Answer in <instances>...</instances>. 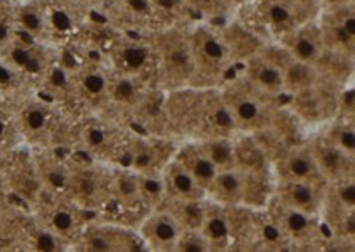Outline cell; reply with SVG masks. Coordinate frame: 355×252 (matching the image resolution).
Wrapping results in <instances>:
<instances>
[{
	"instance_id": "cell-1",
	"label": "cell",
	"mask_w": 355,
	"mask_h": 252,
	"mask_svg": "<svg viewBox=\"0 0 355 252\" xmlns=\"http://www.w3.org/2000/svg\"><path fill=\"white\" fill-rule=\"evenodd\" d=\"M162 68V77L173 86L194 80V62L190 53L189 34L180 30H162L150 43Z\"/></svg>"
},
{
	"instance_id": "cell-2",
	"label": "cell",
	"mask_w": 355,
	"mask_h": 252,
	"mask_svg": "<svg viewBox=\"0 0 355 252\" xmlns=\"http://www.w3.org/2000/svg\"><path fill=\"white\" fill-rule=\"evenodd\" d=\"M263 96L266 94L250 86L247 80L231 84L220 94L222 102L230 110L234 126L242 130H261L270 125L272 112Z\"/></svg>"
},
{
	"instance_id": "cell-3",
	"label": "cell",
	"mask_w": 355,
	"mask_h": 252,
	"mask_svg": "<svg viewBox=\"0 0 355 252\" xmlns=\"http://www.w3.org/2000/svg\"><path fill=\"white\" fill-rule=\"evenodd\" d=\"M190 53L194 62V78L202 82H217L226 73L231 62V52L215 30L198 27L189 33Z\"/></svg>"
},
{
	"instance_id": "cell-4",
	"label": "cell",
	"mask_w": 355,
	"mask_h": 252,
	"mask_svg": "<svg viewBox=\"0 0 355 252\" xmlns=\"http://www.w3.org/2000/svg\"><path fill=\"white\" fill-rule=\"evenodd\" d=\"M320 0H261L258 17L274 36L283 37L320 15Z\"/></svg>"
},
{
	"instance_id": "cell-5",
	"label": "cell",
	"mask_w": 355,
	"mask_h": 252,
	"mask_svg": "<svg viewBox=\"0 0 355 252\" xmlns=\"http://www.w3.org/2000/svg\"><path fill=\"white\" fill-rule=\"evenodd\" d=\"M325 50L343 57H354L355 45V12L354 4L329 9L320 21Z\"/></svg>"
},
{
	"instance_id": "cell-6",
	"label": "cell",
	"mask_w": 355,
	"mask_h": 252,
	"mask_svg": "<svg viewBox=\"0 0 355 252\" xmlns=\"http://www.w3.org/2000/svg\"><path fill=\"white\" fill-rule=\"evenodd\" d=\"M279 39H281L283 48L290 53L291 57L297 59V61L307 62V64L316 66L327 52L325 43H323L322 29H320V24L316 20L300 25V27L284 34Z\"/></svg>"
},
{
	"instance_id": "cell-7",
	"label": "cell",
	"mask_w": 355,
	"mask_h": 252,
	"mask_svg": "<svg viewBox=\"0 0 355 252\" xmlns=\"http://www.w3.org/2000/svg\"><path fill=\"white\" fill-rule=\"evenodd\" d=\"M309 151L315 159L316 169L322 179L329 183H336V181L354 178V156L334 146L327 137L316 141L309 147Z\"/></svg>"
},
{
	"instance_id": "cell-8",
	"label": "cell",
	"mask_w": 355,
	"mask_h": 252,
	"mask_svg": "<svg viewBox=\"0 0 355 252\" xmlns=\"http://www.w3.org/2000/svg\"><path fill=\"white\" fill-rule=\"evenodd\" d=\"M245 80L266 96H275L284 91L283 69L263 48L247 57Z\"/></svg>"
},
{
	"instance_id": "cell-9",
	"label": "cell",
	"mask_w": 355,
	"mask_h": 252,
	"mask_svg": "<svg viewBox=\"0 0 355 252\" xmlns=\"http://www.w3.org/2000/svg\"><path fill=\"white\" fill-rule=\"evenodd\" d=\"M277 201H281L286 206L299 210V212L307 213L315 217L322 210L323 199L320 195L318 183L311 181H291V179H283L279 185Z\"/></svg>"
},
{
	"instance_id": "cell-10",
	"label": "cell",
	"mask_w": 355,
	"mask_h": 252,
	"mask_svg": "<svg viewBox=\"0 0 355 252\" xmlns=\"http://www.w3.org/2000/svg\"><path fill=\"white\" fill-rule=\"evenodd\" d=\"M141 231L142 238L150 247L157 249V251H174L183 228L174 219L173 213L164 210V212L153 213L146 220Z\"/></svg>"
},
{
	"instance_id": "cell-11",
	"label": "cell",
	"mask_w": 355,
	"mask_h": 252,
	"mask_svg": "<svg viewBox=\"0 0 355 252\" xmlns=\"http://www.w3.org/2000/svg\"><path fill=\"white\" fill-rule=\"evenodd\" d=\"M270 220L281 229L288 240L304 242L309 240L315 235V224H313V215L293 210L286 206L281 201H275L270 210Z\"/></svg>"
},
{
	"instance_id": "cell-12",
	"label": "cell",
	"mask_w": 355,
	"mask_h": 252,
	"mask_svg": "<svg viewBox=\"0 0 355 252\" xmlns=\"http://www.w3.org/2000/svg\"><path fill=\"white\" fill-rule=\"evenodd\" d=\"M245 185L247 172L239 167H231V169H222L217 172L208 192L214 195L217 203L224 204V206H234V204L243 203Z\"/></svg>"
},
{
	"instance_id": "cell-13",
	"label": "cell",
	"mask_w": 355,
	"mask_h": 252,
	"mask_svg": "<svg viewBox=\"0 0 355 252\" xmlns=\"http://www.w3.org/2000/svg\"><path fill=\"white\" fill-rule=\"evenodd\" d=\"M162 179L166 187V197L169 199H202L206 194L205 188L192 178L178 159L166 167Z\"/></svg>"
},
{
	"instance_id": "cell-14",
	"label": "cell",
	"mask_w": 355,
	"mask_h": 252,
	"mask_svg": "<svg viewBox=\"0 0 355 252\" xmlns=\"http://www.w3.org/2000/svg\"><path fill=\"white\" fill-rule=\"evenodd\" d=\"M153 50L148 43H139V41H119L112 48V62L116 68V73L133 75L141 73L148 66Z\"/></svg>"
},
{
	"instance_id": "cell-15",
	"label": "cell",
	"mask_w": 355,
	"mask_h": 252,
	"mask_svg": "<svg viewBox=\"0 0 355 252\" xmlns=\"http://www.w3.org/2000/svg\"><path fill=\"white\" fill-rule=\"evenodd\" d=\"M279 172H281V178L291 179V181L318 183L322 179L309 147H295L288 151L286 155L279 160Z\"/></svg>"
},
{
	"instance_id": "cell-16",
	"label": "cell",
	"mask_w": 355,
	"mask_h": 252,
	"mask_svg": "<svg viewBox=\"0 0 355 252\" xmlns=\"http://www.w3.org/2000/svg\"><path fill=\"white\" fill-rule=\"evenodd\" d=\"M284 50V48H283ZM284 59H279L277 62L283 69L284 78V89L293 91V93H304V91L311 89L318 80V69L316 66L307 64V62L297 61L284 50Z\"/></svg>"
},
{
	"instance_id": "cell-17",
	"label": "cell",
	"mask_w": 355,
	"mask_h": 252,
	"mask_svg": "<svg viewBox=\"0 0 355 252\" xmlns=\"http://www.w3.org/2000/svg\"><path fill=\"white\" fill-rule=\"evenodd\" d=\"M176 159L180 160L182 165L192 174V178L205 188V192H208L211 181H214L215 176H217L218 169L214 165V162L205 155V151L201 150V146H199V144H189V146L180 150Z\"/></svg>"
},
{
	"instance_id": "cell-18",
	"label": "cell",
	"mask_w": 355,
	"mask_h": 252,
	"mask_svg": "<svg viewBox=\"0 0 355 252\" xmlns=\"http://www.w3.org/2000/svg\"><path fill=\"white\" fill-rule=\"evenodd\" d=\"M199 231L205 236L208 251H218V249H226L231 240V224L224 210L220 208L206 206L205 220L201 224Z\"/></svg>"
},
{
	"instance_id": "cell-19",
	"label": "cell",
	"mask_w": 355,
	"mask_h": 252,
	"mask_svg": "<svg viewBox=\"0 0 355 252\" xmlns=\"http://www.w3.org/2000/svg\"><path fill=\"white\" fill-rule=\"evenodd\" d=\"M75 87L78 93L84 94L91 102H98L101 98H107V89H109V75L101 68L96 66H87L82 68L77 75Z\"/></svg>"
},
{
	"instance_id": "cell-20",
	"label": "cell",
	"mask_w": 355,
	"mask_h": 252,
	"mask_svg": "<svg viewBox=\"0 0 355 252\" xmlns=\"http://www.w3.org/2000/svg\"><path fill=\"white\" fill-rule=\"evenodd\" d=\"M11 18L15 27H18L21 33L34 37V39L43 36L44 29H46V18H44L43 11H41L36 4H33V0L18 6V8L12 11Z\"/></svg>"
},
{
	"instance_id": "cell-21",
	"label": "cell",
	"mask_w": 355,
	"mask_h": 252,
	"mask_svg": "<svg viewBox=\"0 0 355 252\" xmlns=\"http://www.w3.org/2000/svg\"><path fill=\"white\" fill-rule=\"evenodd\" d=\"M128 242L123 238V231H116L114 228H91L82 238V245L85 251L91 252H110L126 247Z\"/></svg>"
},
{
	"instance_id": "cell-22",
	"label": "cell",
	"mask_w": 355,
	"mask_h": 252,
	"mask_svg": "<svg viewBox=\"0 0 355 252\" xmlns=\"http://www.w3.org/2000/svg\"><path fill=\"white\" fill-rule=\"evenodd\" d=\"M167 212L173 213L183 229H201L205 220L206 204L202 199H169Z\"/></svg>"
},
{
	"instance_id": "cell-23",
	"label": "cell",
	"mask_w": 355,
	"mask_h": 252,
	"mask_svg": "<svg viewBox=\"0 0 355 252\" xmlns=\"http://www.w3.org/2000/svg\"><path fill=\"white\" fill-rule=\"evenodd\" d=\"M205 155L214 162L218 171L236 167V155H234V144L224 135L206 138L205 143L199 144Z\"/></svg>"
},
{
	"instance_id": "cell-24",
	"label": "cell",
	"mask_w": 355,
	"mask_h": 252,
	"mask_svg": "<svg viewBox=\"0 0 355 252\" xmlns=\"http://www.w3.org/2000/svg\"><path fill=\"white\" fill-rule=\"evenodd\" d=\"M50 231L61 238H71L78 233L77 213L68 206H57L46 210V226Z\"/></svg>"
},
{
	"instance_id": "cell-25",
	"label": "cell",
	"mask_w": 355,
	"mask_h": 252,
	"mask_svg": "<svg viewBox=\"0 0 355 252\" xmlns=\"http://www.w3.org/2000/svg\"><path fill=\"white\" fill-rule=\"evenodd\" d=\"M68 190L84 203H96L101 192L100 179L93 171H77L75 174L71 172Z\"/></svg>"
},
{
	"instance_id": "cell-26",
	"label": "cell",
	"mask_w": 355,
	"mask_h": 252,
	"mask_svg": "<svg viewBox=\"0 0 355 252\" xmlns=\"http://www.w3.org/2000/svg\"><path fill=\"white\" fill-rule=\"evenodd\" d=\"M107 98L119 105H133L139 102V87L128 75L116 73L109 77V89H107Z\"/></svg>"
},
{
	"instance_id": "cell-27",
	"label": "cell",
	"mask_w": 355,
	"mask_h": 252,
	"mask_svg": "<svg viewBox=\"0 0 355 252\" xmlns=\"http://www.w3.org/2000/svg\"><path fill=\"white\" fill-rule=\"evenodd\" d=\"M110 190L116 195L119 203L133 204L141 203V190H139L137 172H119L116 178L110 181Z\"/></svg>"
},
{
	"instance_id": "cell-28",
	"label": "cell",
	"mask_w": 355,
	"mask_h": 252,
	"mask_svg": "<svg viewBox=\"0 0 355 252\" xmlns=\"http://www.w3.org/2000/svg\"><path fill=\"white\" fill-rule=\"evenodd\" d=\"M21 126L27 135L41 138L49 134L50 114L41 105H28L21 114Z\"/></svg>"
},
{
	"instance_id": "cell-29",
	"label": "cell",
	"mask_w": 355,
	"mask_h": 252,
	"mask_svg": "<svg viewBox=\"0 0 355 252\" xmlns=\"http://www.w3.org/2000/svg\"><path fill=\"white\" fill-rule=\"evenodd\" d=\"M139 190H141L142 201L151 204H160L166 197V187L164 179L157 172H137Z\"/></svg>"
},
{
	"instance_id": "cell-30",
	"label": "cell",
	"mask_w": 355,
	"mask_h": 252,
	"mask_svg": "<svg viewBox=\"0 0 355 252\" xmlns=\"http://www.w3.org/2000/svg\"><path fill=\"white\" fill-rule=\"evenodd\" d=\"M130 159L135 172H153L158 163V153L151 143H137L132 146Z\"/></svg>"
},
{
	"instance_id": "cell-31",
	"label": "cell",
	"mask_w": 355,
	"mask_h": 252,
	"mask_svg": "<svg viewBox=\"0 0 355 252\" xmlns=\"http://www.w3.org/2000/svg\"><path fill=\"white\" fill-rule=\"evenodd\" d=\"M84 144L85 147H89L91 151H107L112 146V134H110V128L103 125H89L84 128Z\"/></svg>"
},
{
	"instance_id": "cell-32",
	"label": "cell",
	"mask_w": 355,
	"mask_h": 252,
	"mask_svg": "<svg viewBox=\"0 0 355 252\" xmlns=\"http://www.w3.org/2000/svg\"><path fill=\"white\" fill-rule=\"evenodd\" d=\"M40 174L44 183L49 185L50 188H53V190H68L71 172L66 167L59 165L55 162H49L41 165Z\"/></svg>"
},
{
	"instance_id": "cell-33",
	"label": "cell",
	"mask_w": 355,
	"mask_h": 252,
	"mask_svg": "<svg viewBox=\"0 0 355 252\" xmlns=\"http://www.w3.org/2000/svg\"><path fill=\"white\" fill-rule=\"evenodd\" d=\"M327 138L331 141L334 146H338L339 150H343L345 153L354 156L355 153V132L352 125H336L329 130Z\"/></svg>"
},
{
	"instance_id": "cell-34",
	"label": "cell",
	"mask_w": 355,
	"mask_h": 252,
	"mask_svg": "<svg viewBox=\"0 0 355 252\" xmlns=\"http://www.w3.org/2000/svg\"><path fill=\"white\" fill-rule=\"evenodd\" d=\"M44 86H46L49 91H52L53 94H62L71 91L73 82L69 78L68 71L62 66H52L44 73Z\"/></svg>"
},
{
	"instance_id": "cell-35",
	"label": "cell",
	"mask_w": 355,
	"mask_h": 252,
	"mask_svg": "<svg viewBox=\"0 0 355 252\" xmlns=\"http://www.w3.org/2000/svg\"><path fill=\"white\" fill-rule=\"evenodd\" d=\"M332 203L345 210H354L355 206V185L354 178L332 183Z\"/></svg>"
},
{
	"instance_id": "cell-36",
	"label": "cell",
	"mask_w": 355,
	"mask_h": 252,
	"mask_svg": "<svg viewBox=\"0 0 355 252\" xmlns=\"http://www.w3.org/2000/svg\"><path fill=\"white\" fill-rule=\"evenodd\" d=\"M174 251L182 252H205L208 251V244H206L205 236L199 229H183Z\"/></svg>"
},
{
	"instance_id": "cell-37",
	"label": "cell",
	"mask_w": 355,
	"mask_h": 252,
	"mask_svg": "<svg viewBox=\"0 0 355 252\" xmlns=\"http://www.w3.org/2000/svg\"><path fill=\"white\" fill-rule=\"evenodd\" d=\"M62 238L57 236L55 233L50 231L49 228H37L34 229L33 235H31V244L37 251H59L62 247L61 245Z\"/></svg>"
},
{
	"instance_id": "cell-38",
	"label": "cell",
	"mask_w": 355,
	"mask_h": 252,
	"mask_svg": "<svg viewBox=\"0 0 355 252\" xmlns=\"http://www.w3.org/2000/svg\"><path fill=\"white\" fill-rule=\"evenodd\" d=\"M151 9H158L162 12L173 15V12H180L185 6V0H150Z\"/></svg>"
},
{
	"instance_id": "cell-39",
	"label": "cell",
	"mask_w": 355,
	"mask_h": 252,
	"mask_svg": "<svg viewBox=\"0 0 355 252\" xmlns=\"http://www.w3.org/2000/svg\"><path fill=\"white\" fill-rule=\"evenodd\" d=\"M12 29H15V25L9 24L8 18H4L2 15H0V50L4 48L6 45H8L9 41L12 39Z\"/></svg>"
},
{
	"instance_id": "cell-40",
	"label": "cell",
	"mask_w": 355,
	"mask_h": 252,
	"mask_svg": "<svg viewBox=\"0 0 355 252\" xmlns=\"http://www.w3.org/2000/svg\"><path fill=\"white\" fill-rule=\"evenodd\" d=\"M320 4L325 6L327 9H334V8H341V6L354 4V0H320Z\"/></svg>"
},
{
	"instance_id": "cell-41",
	"label": "cell",
	"mask_w": 355,
	"mask_h": 252,
	"mask_svg": "<svg viewBox=\"0 0 355 252\" xmlns=\"http://www.w3.org/2000/svg\"><path fill=\"white\" fill-rule=\"evenodd\" d=\"M6 130H8V126H6V123L2 121V119H0V138L4 137V135H6Z\"/></svg>"
},
{
	"instance_id": "cell-42",
	"label": "cell",
	"mask_w": 355,
	"mask_h": 252,
	"mask_svg": "<svg viewBox=\"0 0 355 252\" xmlns=\"http://www.w3.org/2000/svg\"><path fill=\"white\" fill-rule=\"evenodd\" d=\"M227 2H230L231 6H236V4H242L243 0H227Z\"/></svg>"
},
{
	"instance_id": "cell-43",
	"label": "cell",
	"mask_w": 355,
	"mask_h": 252,
	"mask_svg": "<svg viewBox=\"0 0 355 252\" xmlns=\"http://www.w3.org/2000/svg\"><path fill=\"white\" fill-rule=\"evenodd\" d=\"M18 2H31V0H18Z\"/></svg>"
},
{
	"instance_id": "cell-44",
	"label": "cell",
	"mask_w": 355,
	"mask_h": 252,
	"mask_svg": "<svg viewBox=\"0 0 355 252\" xmlns=\"http://www.w3.org/2000/svg\"><path fill=\"white\" fill-rule=\"evenodd\" d=\"M185 2H187V0H185Z\"/></svg>"
}]
</instances>
